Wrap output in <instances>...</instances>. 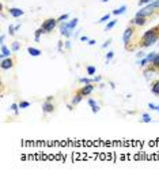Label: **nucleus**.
Returning <instances> with one entry per match:
<instances>
[{"mask_svg":"<svg viewBox=\"0 0 159 177\" xmlns=\"http://www.w3.org/2000/svg\"><path fill=\"white\" fill-rule=\"evenodd\" d=\"M57 19H53V18H49V19H46V21H44V23H42V30H44V33H50V31H53V29L56 27V25H57Z\"/></svg>","mask_w":159,"mask_h":177,"instance_id":"f257e3e1","label":"nucleus"},{"mask_svg":"<svg viewBox=\"0 0 159 177\" xmlns=\"http://www.w3.org/2000/svg\"><path fill=\"white\" fill-rule=\"evenodd\" d=\"M159 40V34L156 33V34H152L150 35V37H147V38H143L141 40V46L143 48H147V46H151V45L156 44Z\"/></svg>","mask_w":159,"mask_h":177,"instance_id":"f03ea898","label":"nucleus"},{"mask_svg":"<svg viewBox=\"0 0 159 177\" xmlns=\"http://www.w3.org/2000/svg\"><path fill=\"white\" fill-rule=\"evenodd\" d=\"M154 11H155V8L152 7V4L148 3L143 10H139V11H137L136 17H151V15L154 14Z\"/></svg>","mask_w":159,"mask_h":177,"instance_id":"7ed1b4c3","label":"nucleus"},{"mask_svg":"<svg viewBox=\"0 0 159 177\" xmlns=\"http://www.w3.org/2000/svg\"><path fill=\"white\" fill-rule=\"evenodd\" d=\"M132 35H133V29H132V27H127V29H125V31H124V34H123V41H124L125 48L128 46V42L131 41Z\"/></svg>","mask_w":159,"mask_h":177,"instance_id":"20e7f679","label":"nucleus"},{"mask_svg":"<svg viewBox=\"0 0 159 177\" xmlns=\"http://www.w3.org/2000/svg\"><path fill=\"white\" fill-rule=\"evenodd\" d=\"M60 34L64 35V37H71V34H72V30L70 29V26H68V22H61V26H60Z\"/></svg>","mask_w":159,"mask_h":177,"instance_id":"39448f33","label":"nucleus"},{"mask_svg":"<svg viewBox=\"0 0 159 177\" xmlns=\"http://www.w3.org/2000/svg\"><path fill=\"white\" fill-rule=\"evenodd\" d=\"M12 67H14V59L11 57L1 59V68L3 70H11Z\"/></svg>","mask_w":159,"mask_h":177,"instance_id":"423d86ee","label":"nucleus"},{"mask_svg":"<svg viewBox=\"0 0 159 177\" xmlns=\"http://www.w3.org/2000/svg\"><path fill=\"white\" fill-rule=\"evenodd\" d=\"M93 90H94L93 83H87L86 86H82V88L79 90V93H82L84 97H86V95H88V94L93 93Z\"/></svg>","mask_w":159,"mask_h":177,"instance_id":"0eeeda50","label":"nucleus"},{"mask_svg":"<svg viewBox=\"0 0 159 177\" xmlns=\"http://www.w3.org/2000/svg\"><path fill=\"white\" fill-rule=\"evenodd\" d=\"M53 111H54V105L50 101H45L42 104V112L44 113H52Z\"/></svg>","mask_w":159,"mask_h":177,"instance_id":"6e6552de","label":"nucleus"},{"mask_svg":"<svg viewBox=\"0 0 159 177\" xmlns=\"http://www.w3.org/2000/svg\"><path fill=\"white\" fill-rule=\"evenodd\" d=\"M131 23H132V25H137V26H144L147 23L146 17H135L132 21H131Z\"/></svg>","mask_w":159,"mask_h":177,"instance_id":"1a4fd4ad","label":"nucleus"},{"mask_svg":"<svg viewBox=\"0 0 159 177\" xmlns=\"http://www.w3.org/2000/svg\"><path fill=\"white\" fill-rule=\"evenodd\" d=\"M83 97H84L83 94L78 91V93H76L75 95H74V97H72V100H71V105H72V106L78 105V104H79V102L82 101V100H83Z\"/></svg>","mask_w":159,"mask_h":177,"instance_id":"9d476101","label":"nucleus"},{"mask_svg":"<svg viewBox=\"0 0 159 177\" xmlns=\"http://www.w3.org/2000/svg\"><path fill=\"white\" fill-rule=\"evenodd\" d=\"M8 12H10V15H11V17L19 18V17H22V15H23V10H21V8H10Z\"/></svg>","mask_w":159,"mask_h":177,"instance_id":"9b49d317","label":"nucleus"},{"mask_svg":"<svg viewBox=\"0 0 159 177\" xmlns=\"http://www.w3.org/2000/svg\"><path fill=\"white\" fill-rule=\"evenodd\" d=\"M11 50H12V49H8L4 44H1V59L10 57V55H11Z\"/></svg>","mask_w":159,"mask_h":177,"instance_id":"f8f14e48","label":"nucleus"},{"mask_svg":"<svg viewBox=\"0 0 159 177\" xmlns=\"http://www.w3.org/2000/svg\"><path fill=\"white\" fill-rule=\"evenodd\" d=\"M88 105L91 106L93 113H98V112H99V106H98V104L94 101V100H88Z\"/></svg>","mask_w":159,"mask_h":177,"instance_id":"ddd939ff","label":"nucleus"},{"mask_svg":"<svg viewBox=\"0 0 159 177\" xmlns=\"http://www.w3.org/2000/svg\"><path fill=\"white\" fill-rule=\"evenodd\" d=\"M27 52L30 53L31 56H34V57H37V56H40L41 53H42V52L40 50V49H37V48H31V46H30V48H27Z\"/></svg>","mask_w":159,"mask_h":177,"instance_id":"4468645a","label":"nucleus"},{"mask_svg":"<svg viewBox=\"0 0 159 177\" xmlns=\"http://www.w3.org/2000/svg\"><path fill=\"white\" fill-rule=\"evenodd\" d=\"M151 91H152L155 95H159V80H156V82L152 84V87H151Z\"/></svg>","mask_w":159,"mask_h":177,"instance_id":"2eb2a0df","label":"nucleus"},{"mask_svg":"<svg viewBox=\"0 0 159 177\" xmlns=\"http://www.w3.org/2000/svg\"><path fill=\"white\" fill-rule=\"evenodd\" d=\"M125 10H127V6H121V7H118L117 10L113 11V15H121V14L125 12Z\"/></svg>","mask_w":159,"mask_h":177,"instance_id":"dca6fc26","label":"nucleus"},{"mask_svg":"<svg viewBox=\"0 0 159 177\" xmlns=\"http://www.w3.org/2000/svg\"><path fill=\"white\" fill-rule=\"evenodd\" d=\"M41 34H44V30H42V27H40L38 30L35 31V34H34V40H35V42H40V37H41Z\"/></svg>","mask_w":159,"mask_h":177,"instance_id":"f3484780","label":"nucleus"},{"mask_svg":"<svg viewBox=\"0 0 159 177\" xmlns=\"http://www.w3.org/2000/svg\"><path fill=\"white\" fill-rule=\"evenodd\" d=\"M78 22H79V19H78V18H74L71 22H68V26H70L71 30H74V29H75L76 25H78Z\"/></svg>","mask_w":159,"mask_h":177,"instance_id":"a211bd4d","label":"nucleus"},{"mask_svg":"<svg viewBox=\"0 0 159 177\" xmlns=\"http://www.w3.org/2000/svg\"><path fill=\"white\" fill-rule=\"evenodd\" d=\"M146 57H147V60H148L150 63H152L155 60V57H156V53H155V52H151V53H148V55H147Z\"/></svg>","mask_w":159,"mask_h":177,"instance_id":"6ab92c4d","label":"nucleus"},{"mask_svg":"<svg viewBox=\"0 0 159 177\" xmlns=\"http://www.w3.org/2000/svg\"><path fill=\"white\" fill-rule=\"evenodd\" d=\"M30 106V102L29 101H21L19 102V108L21 109H26V108H29Z\"/></svg>","mask_w":159,"mask_h":177,"instance_id":"aec40b11","label":"nucleus"},{"mask_svg":"<svg viewBox=\"0 0 159 177\" xmlns=\"http://www.w3.org/2000/svg\"><path fill=\"white\" fill-rule=\"evenodd\" d=\"M116 23H117V21H110V22L106 25V27H105V30L107 31V30H110V29H113V27L116 26Z\"/></svg>","mask_w":159,"mask_h":177,"instance_id":"412c9836","label":"nucleus"},{"mask_svg":"<svg viewBox=\"0 0 159 177\" xmlns=\"http://www.w3.org/2000/svg\"><path fill=\"white\" fill-rule=\"evenodd\" d=\"M79 82H80V83L87 84V83H93V82H95V80H94V79H88V78H80Z\"/></svg>","mask_w":159,"mask_h":177,"instance_id":"4be33fe9","label":"nucleus"},{"mask_svg":"<svg viewBox=\"0 0 159 177\" xmlns=\"http://www.w3.org/2000/svg\"><path fill=\"white\" fill-rule=\"evenodd\" d=\"M109 18H110V14L107 12L106 15H103V17H102L101 19L98 21V23H103V22H106V21H109Z\"/></svg>","mask_w":159,"mask_h":177,"instance_id":"5701e85b","label":"nucleus"},{"mask_svg":"<svg viewBox=\"0 0 159 177\" xmlns=\"http://www.w3.org/2000/svg\"><path fill=\"white\" fill-rule=\"evenodd\" d=\"M11 49H12V52H18V50H19V42H18V41H14Z\"/></svg>","mask_w":159,"mask_h":177,"instance_id":"b1692460","label":"nucleus"},{"mask_svg":"<svg viewBox=\"0 0 159 177\" xmlns=\"http://www.w3.org/2000/svg\"><path fill=\"white\" fill-rule=\"evenodd\" d=\"M95 67H93V66H88L87 67V74L88 75H94V74H95Z\"/></svg>","mask_w":159,"mask_h":177,"instance_id":"393cba45","label":"nucleus"},{"mask_svg":"<svg viewBox=\"0 0 159 177\" xmlns=\"http://www.w3.org/2000/svg\"><path fill=\"white\" fill-rule=\"evenodd\" d=\"M113 56H114V52H109L107 55H106V63H109L113 59Z\"/></svg>","mask_w":159,"mask_h":177,"instance_id":"a878e982","label":"nucleus"},{"mask_svg":"<svg viewBox=\"0 0 159 177\" xmlns=\"http://www.w3.org/2000/svg\"><path fill=\"white\" fill-rule=\"evenodd\" d=\"M143 121H144V123H150L151 121V116L150 115H143Z\"/></svg>","mask_w":159,"mask_h":177,"instance_id":"bb28decb","label":"nucleus"},{"mask_svg":"<svg viewBox=\"0 0 159 177\" xmlns=\"http://www.w3.org/2000/svg\"><path fill=\"white\" fill-rule=\"evenodd\" d=\"M68 19V14H64V15H61L60 18H57L59 22H64V21H67Z\"/></svg>","mask_w":159,"mask_h":177,"instance_id":"cd10ccee","label":"nucleus"},{"mask_svg":"<svg viewBox=\"0 0 159 177\" xmlns=\"http://www.w3.org/2000/svg\"><path fill=\"white\" fill-rule=\"evenodd\" d=\"M18 108H19V104H12V105H11V109L14 111V113H15V115L18 113Z\"/></svg>","mask_w":159,"mask_h":177,"instance_id":"c85d7f7f","label":"nucleus"},{"mask_svg":"<svg viewBox=\"0 0 159 177\" xmlns=\"http://www.w3.org/2000/svg\"><path fill=\"white\" fill-rule=\"evenodd\" d=\"M8 33H10V35H14V34H15V26L10 25V27H8Z\"/></svg>","mask_w":159,"mask_h":177,"instance_id":"c756f323","label":"nucleus"},{"mask_svg":"<svg viewBox=\"0 0 159 177\" xmlns=\"http://www.w3.org/2000/svg\"><path fill=\"white\" fill-rule=\"evenodd\" d=\"M147 63H150V62H148V60H147V57H146V59H141L140 62H139V64L144 67V66H147Z\"/></svg>","mask_w":159,"mask_h":177,"instance_id":"7c9ffc66","label":"nucleus"},{"mask_svg":"<svg viewBox=\"0 0 159 177\" xmlns=\"http://www.w3.org/2000/svg\"><path fill=\"white\" fill-rule=\"evenodd\" d=\"M151 1H154V0H139V6H143L146 3H151Z\"/></svg>","mask_w":159,"mask_h":177,"instance_id":"2f4dec72","label":"nucleus"},{"mask_svg":"<svg viewBox=\"0 0 159 177\" xmlns=\"http://www.w3.org/2000/svg\"><path fill=\"white\" fill-rule=\"evenodd\" d=\"M148 108H150V109H152V111H158V106L154 105V104H148Z\"/></svg>","mask_w":159,"mask_h":177,"instance_id":"473e14b6","label":"nucleus"},{"mask_svg":"<svg viewBox=\"0 0 159 177\" xmlns=\"http://www.w3.org/2000/svg\"><path fill=\"white\" fill-rule=\"evenodd\" d=\"M110 42H112V40H110V38H109V40L106 41L105 44L102 45V48H103V49H105V48H107V46H109V45H110Z\"/></svg>","mask_w":159,"mask_h":177,"instance_id":"72a5a7b5","label":"nucleus"},{"mask_svg":"<svg viewBox=\"0 0 159 177\" xmlns=\"http://www.w3.org/2000/svg\"><path fill=\"white\" fill-rule=\"evenodd\" d=\"M80 41H83V42L86 41V42H88L90 40H88V37H87V35H82V37H80Z\"/></svg>","mask_w":159,"mask_h":177,"instance_id":"f704fd0d","label":"nucleus"},{"mask_svg":"<svg viewBox=\"0 0 159 177\" xmlns=\"http://www.w3.org/2000/svg\"><path fill=\"white\" fill-rule=\"evenodd\" d=\"M144 74H146V78L147 79H150V74H152V70H148V71H146V72H144Z\"/></svg>","mask_w":159,"mask_h":177,"instance_id":"c9c22d12","label":"nucleus"},{"mask_svg":"<svg viewBox=\"0 0 159 177\" xmlns=\"http://www.w3.org/2000/svg\"><path fill=\"white\" fill-rule=\"evenodd\" d=\"M136 56L139 59H141V57H144V52H139V53H136Z\"/></svg>","mask_w":159,"mask_h":177,"instance_id":"e433bc0d","label":"nucleus"},{"mask_svg":"<svg viewBox=\"0 0 159 177\" xmlns=\"http://www.w3.org/2000/svg\"><path fill=\"white\" fill-rule=\"evenodd\" d=\"M4 40H6V35H0V42H1V44H4Z\"/></svg>","mask_w":159,"mask_h":177,"instance_id":"4c0bfd02","label":"nucleus"},{"mask_svg":"<svg viewBox=\"0 0 159 177\" xmlns=\"http://www.w3.org/2000/svg\"><path fill=\"white\" fill-rule=\"evenodd\" d=\"M65 48H67V49H70V48H71V42H70V41H65Z\"/></svg>","mask_w":159,"mask_h":177,"instance_id":"58836bf2","label":"nucleus"},{"mask_svg":"<svg viewBox=\"0 0 159 177\" xmlns=\"http://www.w3.org/2000/svg\"><path fill=\"white\" fill-rule=\"evenodd\" d=\"M88 45H95V40H90L88 41Z\"/></svg>","mask_w":159,"mask_h":177,"instance_id":"ea45409f","label":"nucleus"},{"mask_svg":"<svg viewBox=\"0 0 159 177\" xmlns=\"http://www.w3.org/2000/svg\"><path fill=\"white\" fill-rule=\"evenodd\" d=\"M101 76H97V78H94V80H95V82H101Z\"/></svg>","mask_w":159,"mask_h":177,"instance_id":"a19ab883","label":"nucleus"},{"mask_svg":"<svg viewBox=\"0 0 159 177\" xmlns=\"http://www.w3.org/2000/svg\"><path fill=\"white\" fill-rule=\"evenodd\" d=\"M52 95H49V97H46V101H52Z\"/></svg>","mask_w":159,"mask_h":177,"instance_id":"79ce46f5","label":"nucleus"},{"mask_svg":"<svg viewBox=\"0 0 159 177\" xmlns=\"http://www.w3.org/2000/svg\"><path fill=\"white\" fill-rule=\"evenodd\" d=\"M106 1H109V0H102V3H106Z\"/></svg>","mask_w":159,"mask_h":177,"instance_id":"37998d69","label":"nucleus"},{"mask_svg":"<svg viewBox=\"0 0 159 177\" xmlns=\"http://www.w3.org/2000/svg\"><path fill=\"white\" fill-rule=\"evenodd\" d=\"M158 112H159V106H158Z\"/></svg>","mask_w":159,"mask_h":177,"instance_id":"c03bdc74","label":"nucleus"},{"mask_svg":"<svg viewBox=\"0 0 159 177\" xmlns=\"http://www.w3.org/2000/svg\"><path fill=\"white\" fill-rule=\"evenodd\" d=\"M158 29H159V26H158Z\"/></svg>","mask_w":159,"mask_h":177,"instance_id":"a18cd8bd","label":"nucleus"}]
</instances>
